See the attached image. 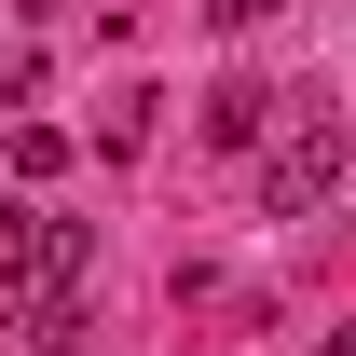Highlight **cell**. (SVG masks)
I'll return each mask as SVG.
<instances>
[{
    "instance_id": "1",
    "label": "cell",
    "mask_w": 356,
    "mask_h": 356,
    "mask_svg": "<svg viewBox=\"0 0 356 356\" xmlns=\"http://www.w3.org/2000/svg\"><path fill=\"white\" fill-rule=\"evenodd\" d=\"M343 165H356V137L329 124V110H302L288 137H261V192H274V220H315V206L343 192Z\"/></svg>"
},
{
    "instance_id": "2",
    "label": "cell",
    "mask_w": 356,
    "mask_h": 356,
    "mask_svg": "<svg viewBox=\"0 0 356 356\" xmlns=\"http://www.w3.org/2000/svg\"><path fill=\"white\" fill-rule=\"evenodd\" d=\"M14 261H28V274H69V288H83V261H96V220H69V206H28Z\"/></svg>"
},
{
    "instance_id": "3",
    "label": "cell",
    "mask_w": 356,
    "mask_h": 356,
    "mask_svg": "<svg viewBox=\"0 0 356 356\" xmlns=\"http://www.w3.org/2000/svg\"><path fill=\"white\" fill-rule=\"evenodd\" d=\"M274 110H288L274 83H220V96H206V151H261V137H274Z\"/></svg>"
},
{
    "instance_id": "4",
    "label": "cell",
    "mask_w": 356,
    "mask_h": 356,
    "mask_svg": "<svg viewBox=\"0 0 356 356\" xmlns=\"http://www.w3.org/2000/svg\"><path fill=\"white\" fill-rule=\"evenodd\" d=\"M0 165H14V178H69V124H14Z\"/></svg>"
},
{
    "instance_id": "5",
    "label": "cell",
    "mask_w": 356,
    "mask_h": 356,
    "mask_svg": "<svg viewBox=\"0 0 356 356\" xmlns=\"http://www.w3.org/2000/svg\"><path fill=\"white\" fill-rule=\"evenodd\" d=\"M329 356H356V329H329Z\"/></svg>"
}]
</instances>
